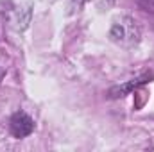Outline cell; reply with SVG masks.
Masks as SVG:
<instances>
[{
    "mask_svg": "<svg viewBox=\"0 0 154 152\" xmlns=\"http://www.w3.org/2000/svg\"><path fill=\"white\" fill-rule=\"evenodd\" d=\"M109 38H111L113 43L124 47V48H131V47L140 43L142 29H140V25L134 18L118 16V18L113 20V25L109 29Z\"/></svg>",
    "mask_w": 154,
    "mask_h": 152,
    "instance_id": "cell-1",
    "label": "cell"
},
{
    "mask_svg": "<svg viewBox=\"0 0 154 152\" xmlns=\"http://www.w3.org/2000/svg\"><path fill=\"white\" fill-rule=\"evenodd\" d=\"M9 129H11V134L14 138H25L32 132L34 129V122L29 114L25 113H14L9 120Z\"/></svg>",
    "mask_w": 154,
    "mask_h": 152,
    "instance_id": "cell-2",
    "label": "cell"
},
{
    "mask_svg": "<svg viewBox=\"0 0 154 152\" xmlns=\"http://www.w3.org/2000/svg\"><path fill=\"white\" fill-rule=\"evenodd\" d=\"M149 79H151V75H143V77H138V79H133L131 82H127V84H124V86L113 88V90L109 91V95H111V97H124V95L129 93L131 90H136L140 84H145Z\"/></svg>",
    "mask_w": 154,
    "mask_h": 152,
    "instance_id": "cell-3",
    "label": "cell"
},
{
    "mask_svg": "<svg viewBox=\"0 0 154 152\" xmlns=\"http://www.w3.org/2000/svg\"><path fill=\"white\" fill-rule=\"evenodd\" d=\"M138 4L142 7H145L147 11H152L154 13V0H138Z\"/></svg>",
    "mask_w": 154,
    "mask_h": 152,
    "instance_id": "cell-4",
    "label": "cell"
},
{
    "mask_svg": "<svg viewBox=\"0 0 154 152\" xmlns=\"http://www.w3.org/2000/svg\"><path fill=\"white\" fill-rule=\"evenodd\" d=\"M82 2H84V0H68V4H70L74 9H79V7L82 5Z\"/></svg>",
    "mask_w": 154,
    "mask_h": 152,
    "instance_id": "cell-5",
    "label": "cell"
}]
</instances>
